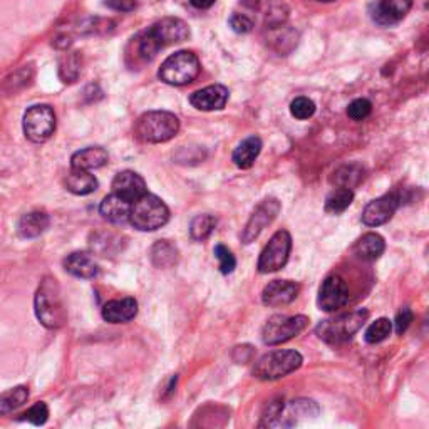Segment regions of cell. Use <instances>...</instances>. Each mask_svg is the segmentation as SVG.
Segmentation results:
<instances>
[{
    "instance_id": "cell-24",
    "label": "cell",
    "mask_w": 429,
    "mask_h": 429,
    "mask_svg": "<svg viewBox=\"0 0 429 429\" xmlns=\"http://www.w3.org/2000/svg\"><path fill=\"white\" fill-rule=\"evenodd\" d=\"M49 215L44 211H31L24 215L17 225V231L22 238H36L42 235L49 226Z\"/></svg>"
},
{
    "instance_id": "cell-28",
    "label": "cell",
    "mask_w": 429,
    "mask_h": 429,
    "mask_svg": "<svg viewBox=\"0 0 429 429\" xmlns=\"http://www.w3.org/2000/svg\"><path fill=\"white\" fill-rule=\"evenodd\" d=\"M216 218L213 215H196L190 223V237L195 242H205L216 228Z\"/></svg>"
},
{
    "instance_id": "cell-38",
    "label": "cell",
    "mask_w": 429,
    "mask_h": 429,
    "mask_svg": "<svg viewBox=\"0 0 429 429\" xmlns=\"http://www.w3.org/2000/svg\"><path fill=\"white\" fill-rule=\"evenodd\" d=\"M370 111H373L370 101L360 98L349 104V108H347V116H349L353 121H363V119H365L370 114Z\"/></svg>"
},
{
    "instance_id": "cell-20",
    "label": "cell",
    "mask_w": 429,
    "mask_h": 429,
    "mask_svg": "<svg viewBox=\"0 0 429 429\" xmlns=\"http://www.w3.org/2000/svg\"><path fill=\"white\" fill-rule=\"evenodd\" d=\"M99 213L104 220L116 225H124L129 221V213H131V201L121 198L119 195L106 196L99 205Z\"/></svg>"
},
{
    "instance_id": "cell-39",
    "label": "cell",
    "mask_w": 429,
    "mask_h": 429,
    "mask_svg": "<svg viewBox=\"0 0 429 429\" xmlns=\"http://www.w3.org/2000/svg\"><path fill=\"white\" fill-rule=\"evenodd\" d=\"M24 416H26L27 421L36 424V426H41V424H44L47 418H49V408H47L46 403H37L34 404Z\"/></svg>"
},
{
    "instance_id": "cell-26",
    "label": "cell",
    "mask_w": 429,
    "mask_h": 429,
    "mask_svg": "<svg viewBox=\"0 0 429 429\" xmlns=\"http://www.w3.org/2000/svg\"><path fill=\"white\" fill-rule=\"evenodd\" d=\"M151 262L158 268H173L180 260V252L175 245L168 242V240H158L151 247L149 252Z\"/></svg>"
},
{
    "instance_id": "cell-4",
    "label": "cell",
    "mask_w": 429,
    "mask_h": 429,
    "mask_svg": "<svg viewBox=\"0 0 429 429\" xmlns=\"http://www.w3.org/2000/svg\"><path fill=\"white\" fill-rule=\"evenodd\" d=\"M170 220V208L156 195L144 193L131 203L129 223L141 231H154L165 226Z\"/></svg>"
},
{
    "instance_id": "cell-7",
    "label": "cell",
    "mask_w": 429,
    "mask_h": 429,
    "mask_svg": "<svg viewBox=\"0 0 429 429\" xmlns=\"http://www.w3.org/2000/svg\"><path fill=\"white\" fill-rule=\"evenodd\" d=\"M306 316H273L265 322L262 329V340L265 345H278L297 337L308 325Z\"/></svg>"
},
{
    "instance_id": "cell-42",
    "label": "cell",
    "mask_w": 429,
    "mask_h": 429,
    "mask_svg": "<svg viewBox=\"0 0 429 429\" xmlns=\"http://www.w3.org/2000/svg\"><path fill=\"white\" fill-rule=\"evenodd\" d=\"M104 4L109 9L118 12H129L136 7V2L134 0H104Z\"/></svg>"
},
{
    "instance_id": "cell-19",
    "label": "cell",
    "mask_w": 429,
    "mask_h": 429,
    "mask_svg": "<svg viewBox=\"0 0 429 429\" xmlns=\"http://www.w3.org/2000/svg\"><path fill=\"white\" fill-rule=\"evenodd\" d=\"M66 272L77 278H94L99 273V265L89 252H74L64 260Z\"/></svg>"
},
{
    "instance_id": "cell-44",
    "label": "cell",
    "mask_w": 429,
    "mask_h": 429,
    "mask_svg": "<svg viewBox=\"0 0 429 429\" xmlns=\"http://www.w3.org/2000/svg\"><path fill=\"white\" fill-rule=\"evenodd\" d=\"M317 2H324V4H329V2H335V0H317Z\"/></svg>"
},
{
    "instance_id": "cell-11",
    "label": "cell",
    "mask_w": 429,
    "mask_h": 429,
    "mask_svg": "<svg viewBox=\"0 0 429 429\" xmlns=\"http://www.w3.org/2000/svg\"><path fill=\"white\" fill-rule=\"evenodd\" d=\"M148 34L151 36L153 41L156 42V46L163 49V47L166 46L185 42L186 39L190 37V29H188V26L181 19L166 17L158 21L156 24H153V26L148 29Z\"/></svg>"
},
{
    "instance_id": "cell-33",
    "label": "cell",
    "mask_w": 429,
    "mask_h": 429,
    "mask_svg": "<svg viewBox=\"0 0 429 429\" xmlns=\"http://www.w3.org/2000/svg\"><path fill=\"white\" fill-rule=\"evenodd\" d=\"M288 414L292 418V424L297 423L298 418H316L319 414V406L311 399H296L288 406Z\"/></svg>"
},
{
    "instance_id": "cell-14",
    "label": "cell",
    "mask_w": 429,
    "mask_h": 429,
    "mask_svg": "<svg viewBox=\"0 0 429 429\" xmlns=\"http://www.w3.org/2000/svg\"><path fill=\"white\" fill-rule=\"evenodd\" d=\"M413 6V0H378L370 11V17L379 26H394L403 21Z\"/></svg>"
},
{
    "instance_id": "cell-12",
    "label": "cell",
    "mask_w": 429,
    "mask_h": 429,
    "mask_svg": "<svg viewBox=\"0 0 429 429\" xmlns=\"http://www.w3.org/2000/svg\"><path fill=\"white\" fill-rule=\"evenodd\" d=\"M401 205V196L398 193H385L365 205L363 211V223L365 226H379L388 223Z\"/></svg>"
},
{
    "instance_id": "cell-30",
    "label": "cell",
    "mask_w": 429,
    "mask_h": 429,
    "mask_svg": "<svg viewBox=\"0 0 429 429\" xmlns=\"http://www.w3.org/2000/svg\"><path fill=\"white\" fill-rule=\"evenodd\" d=\"M29 399V389L26 385H17L11 391L0 394V414H9L21 408Z\"/></svg>"
},
{
    "instance_id": "cell-22",
    "label": "cell",
    "mask_w": 429,
    "mask_h": 429,
    "mask_svg": "<svg viewBox=\"0 0 429 429\" xmlns=\"http://www.w3.org/2000/svg\"><path fill=\"white\" fill-rule=\"evenodd\" d=\"M353 250L355 257L364 260V262H374V260H378L380 255L384 253L385 242L380 235L370 231V233L363 235V237L354 243Z\"/></svg>"
},
{
    "instance_id": "cell-10",
    "label": "cell",
    "mask_w": 429,
    "mask_h": 429,
    "mask_svg": "<svg viewBox=\"0 0 429 429\" xmlns=\"http://www.w3.org/2000/svg\"><path fill=\"white\" fill-rule=\"evenodd\" d=\"M282 205L277 198H265L257 205V208L253 210V213L250 215V218L245 225L242 231V242L245 245H250L260 237V233L277 218L281 213Z\"/></svg>"
},
{
    "instance_id": "cell-36",
    "label": "cell",
    "mask_w": 429,
    "mask_h": 429,
    "mask_svg": "<svg viewBox=\"0 0 429 429\" xmlns=\"http://www.w3.org/2000/svg\"><path fill=\"white\" fill-rule=\"evenodd\" d=\"M291 114L296 119H301V121L312 118V116L316 114L314 101L308 99V98H303V96H301V98H296L291 104Z\"/></svg>"
},
{
    "instance_id": "cell-34",
    "label": "cell",
    "mask_w": 429,
    "mask_h": 429,
    "mask_svg": "<svg viewBox=\"0 0 429 429\" xmlns=\"http://www.w3.org/2000/svg\"><path fill=\"white\" fill-rule=\"evenodd\" d=\"M32 77V69L31 67L24 66L21 67V69L14 72V74H11L7 77L6 81H4V86H2V91H6V93H16V91L26 88V86L29 84V81H31Z\"/></svg>"
},
{
    "instance_id": "cell-17",
    "label": "cell",
    "mask_w": 429,
    "mask_h": 429,
    "mask_svg": "<svg viewBox=\"0 0 429 429\" xmlns=\"http://www.w3.org/2000/svg\"><path fill=\"white\" fill-rule=\"evenodd\" d=\"M113 193L133 203V201L141 198L144 193H148L146 181H144L143 176L138 175V173L129 170L121 171L118 173L113 180Z\"/></svg>"
},
{
    "instance_id": "cell-5",
    "label": "cell",
    "mask_w": 429,
    "mask_h": 429,
    "mask_svg": "<svg viewBox=\"0 0 429 429\" xmlns=\"http://www.w3.org/2000/svg\"><path fill=\"white\" fill-rule=\"evenodd\" d=\"M302 363V355L297 350H272L255 363L253 375L262 380H277L296 373Z\"/></svg>"
},
{
    "instance_id": "cell-27",
    "label": "cell",
    "mask_w": 429,
    "mask_h": 429,
    "mask_svg": "<svg viewBox=\"0 0 429 429\" xmlns=\"http://www.w3.org/2000/svg\"><path fill=\"white\" fill-rule=\"evenodd\" d=\"M354 191L349 188H335L325 198V211L330 215H340L353 205Z\"/></svg>"
},
{
    "instance_id": "cell-41",
    "label": "cell",
    "mask_w": 429,
    "mask_h": 429,
    "mask_svg": "<svg viewBox=\"0 0 429 429\" xmlns=\"http://www.w3.org/2000/svg\"><path fill=\"white\" fill-rule=\"evenodd\" d=\"M228 22L230 27L237 34H248L253 29V22L247 16H242V14H233Z\"/></svg>"
},
{
    "instance_id": "cell-15",
    "label": "cell",
    "mask_w": 429,
    "mask_h": 429,
    "mask_svg": "<svg viewBox=\"0 0 429 429\" xmlns=\"http://www.w3.org/2000/svg\"><path fill=\"white\" fill-rule=\"evenodd\" d=\"M228 89L221 84L206 86L190 96V104L198 111H220L228 103Z\"/></svg>"
},
{
    "instance_id": "cell-6",
    "label": "cell",
    "mask_w": 429,
    "mask_h": 429,
    "mask_svg": "<svg viewBox=\"0 0 429 429\" xmlns=\"http://www.w3.org/2000/svg\"><path fill=\"white\" fill-rule=\"evenodd\" d=\"M200 59L190 51H178L163 62L160 67V79L170 86L191 84L200 74Z\"/></svg>"
},
{
    "instance_id": "cell-35",
    "label": "cell",
    "mask_w": 429,
    "mask_h": 429,
    "mask_svg": "<svg viewBox=\"0 0 429 429\" xmlns=\"http://www.w3.org/2000/svg\"><path fill=\"white\" fill-rule=\"evenodd\" d=\"M283 409H286V404H283L282 399H277V401H270L268 406L265 408L260 426H267V428L281 426Z\"/></svg>"
},
{
    "instance_id": "cell-1",
    "label": "cell",
    "mask_w": 429,
    "mask_h": 429,
    "mask_svg": "<svg viewBox=\"0 0 429 429\" xmlns=\"http://www.w3.org/2000/svg\"><path fill=\"white\" fill-rule=\"evenodd\" d=\"M36 316L39 322L47 329H59L66 324L67 312L62 303L61 291L54 277H46L37 288L34 298Z\"/></svg>"
},
{
    "instance_id": "cell-3",
    "label": "cell",
    "mask_w": 429,
    "mask_h": 429,
    "mask_svg": "<svg viewBox=\"0 0 429 429\" xmlns=\"http://www.w3.org/2000/svg\"><path fill=\"white\" fill-rule=\"evenodd\" d=\"M178 131H180V119L173 113H168V111H149V113H144L138 119L136 128H134L138 139L151 144L170 141V139L176 136Z\"/></svg>"
},
{
    "instance_id": "cell-13",
    "label": "cell",
    "mask_w": 429,
    "mask_h": 429,
    "mask_svg": "<svg viewBox=\"0 0 429 429\" xmlns=\"http://www.w3.org/2000/svg\"><path fill=\"white\" fill-rule=\"evenodd\" d=\"M349 302V287L340 276H329L322 282L317 303L324 312L339 311Z\"/></svg>"
},
{
    "instance_id": "cell-43",
    "label": "cell",
    "mask_w": 429,
    "mask_h": 429,
    "mask_svg": "<svg viewBox=\"0 0 429 429\" xmlns=\"http://www.w3.org/2000/svg\"><path fill=\"white\" fill-rule=\"evenodd\" d=\"M216 0H190V4L196 9H210Z\"/></svg>"
},
{
    "instance_id": "cell-40",
    "label": "cell",
    "mask_w": 429,
    "mask_h": 429,
    "mask_svg": "<svg viewBox=\"0 0 429 429\" xmlns=\"http://www.w3.org/2000/svg\"><path fill=\"white\" fill-rule=\"evenodd\" d=\"M413 319H414V316H413V311L409 307H403L401 311L398 312V316H396V319H394V329H396V334H399V335H403L404 332L408 330V327L411 325V322H413Z\"/></svg>"
},
{
    "instance_id": "cell-32",
    "label": "cell",
    "mask_w": 429,
    "mask_h": 429,
    "mask_svg": "<svg viewBox=\"0 0 429 429\" xmlns=\"http://www.w3.org/2000/svg\"><path fill=\"white\" fill-rule=\"evenodd\" d=\"M393 332V322L389 319H385V317H380L375 322H373L368 327V330H365L364 339L368 344H379V342H383L388 339L389 335H391Z\"/></svg>"
},
{
    "instance_id": "cell-23",
    "label": "cell",
    "mask_w": 429,
    "mask_h": 429,
    "mask_svg": "<svg viewBox=\"0 0 429 429\" xmlns=\"http://www.w3.org/2000/svg\"><path fill=\"white\" fill-rule=\"evenodd\" d=\"M260 151H262V139L258 136H250L243 139V141L235 148L231 160H233V163L240 170H248V168H252L253 163L257 161Z\"/></svg>"
},
{
    "instance_id": "cell-31",
    "label": "cell",
    "mask_w": 429,
    "mask_h": 429,
    "mask_svg": "<svg viewBox=\"0 0 429 429\" xmlns=\"http://www.w3.org/2000/svg\"><path fill=\"white\" fill-rule=\"evenodd\" d=\"M81 74V56L79 52H67L59 62V76L62 83L72 84L76 83Z\"/></svg>"
},
{
    "instance_id": "cell-9",
    "label": "cell",
    "mask_w": 429,
    "mask_h": 429,
    "mask_svg": "<svg viewBox=\"0 0 429 429\" xmlns=\"http://www.w3.org/2000/svg\"><path fill=\"white\" fill-rule=\"evenodd\" d=\"M292 250V237L287 230H278L265 245L258 257L257 268L260 273H272L286 267L291 257Z\"/></svg>"
},
{
    "instance_id": "cell-37",
    "label": "cell",
    "mask_w": 429,
    "mask_h": 429,
    "mask_svg": "<svg viewBox=\"0 0 429 429\" xmlns=\"http://www.w3.org/2000/svg\"><path fill=\"white\" fill-rule=\"evenodd\" d=\"M215 257L218 258L220 272L223 273V276H228V273L233 272L235 267H237V258H235V255L231 253L225 245H216Z\"/></svg>"
},
{
    "instance_id": "cell-18",
    "label": "cell",
    "mask_w": 429,
    "mask_h": 429,
    "mask_svg": "<svg viewBox=\"0 0 429 429\" xmlns=\"http://www.w3.org/2000/svg\"><path fill=\"white\" fill-rule=\"evenodd\" d=\"M138 314V302L131 297L109 301L103 307V319L109 324H126Z\"/></svg>"
},
{
    "instance_id": "cell-21",
    "label": "cell",
    "mask_w": 429,
    "mask_h": 429,
    "mask_svg": "<svg viewBox=\"0 0 429 429\" xmlns=\"http://www.w3.org/2000/svg\"><path fill=\"white\" fill-rule=\"evenodd\" d=\"M109 160V154L104 148H86L72 154L71 168L72 170H98L103 168Z\"/></svg>"
},
{
    "instance_id": "cell-2",
    "label": "cell",
    "mask_w": 429,
    "mask_h": 429,
    "mask_svg": "<svg viewBox=\"0 0 429 429\" xmlns=\"http://www.w3.org/2000/svg\"><path fill=\"white\" fill-rule=\"evenodd\" d=\"M369 319V311L365 308H358V311L347 312L330 319L322 321L316 327V334L321 340H324L329 345H340L344 342L350 340L360 330V327Z\"/></svg>"
},
{
    "instance_id": "cell-16",
    "label": "cell",
    "mask_w": 429,
    "mask_h": 429,
    "mask_svg": "<svg viewBox=\"0 0 429 429\" xmlns=\"http://www.w3.org/2000/svg\"><path fill=\"white\" fill-rule=\"evenodd\" d=\"M298 283L292 281H273L262 291V302L267 307H283L296 301L298 296Z\"/></svg>"
},
{
    "instance_id": "cell-29",
    "label": "cell",
    "mask_w": 429,
    "mask_h": 429,
    "mask_svg": "<svg viewBox=\"0 0 429 429\" xmlns=\"http://www.w3.org/2000/svg\"><path fill=\"white\" fill-rule=\"evenodd\" d=\"M363 180H364V170L359 165L342 166L337 171H334V176H332V183H335L337 186L349 188V190H353V188L355 185H359Z\"/></svg>"
},
{
    "instance_id": "cell-25",
    "label": "cell",
    "mask_w": 429,
    "mask_h": 429,
    "mask_svg": "<svg viewBox=\"0 0 429 429\" xmlns=\"http://www.w3.org/2000/svg\"><path fill=\"white\" fill-rule=\"evenodd\" d=\"M98 186L99 183L96 180V176L86 170H72L66 178L67 191H71L72 195L77 196L91 195V193L98 190Z\"/></svg>"
},
{
    "instance_id": "cell-8",
    "label": "cell",
    "mask_w": 429,
    "mask_h": 429,
    "mask_svg": "<svg viewBox=\"0 0 429 429\" xmlns=\"http://www.w3.org/2000/svg\"><path fill=\"white\" fill-rule=\"evenodd\" d=\"M24 134L32 143H46L56 131L54 109L47 104L32 106L24 114Z\"/></svg>"
}]
</instances>
